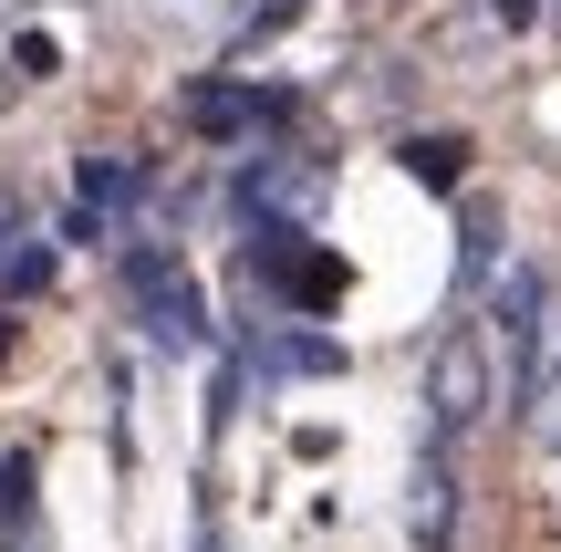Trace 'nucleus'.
<instances>
[{
    "mask_svg": "<svg viewBox=\"0 0 561 552\" xmlns=\"http://www.w3.org/2000/svg\"><path fill=\"white\" fill-rule=\"evenodd\" d=\"M500 375H510L500 334H489V324H447L437 345H426V438L458 449V438L500 407Z\"/></svg>",
    "mask_w": 561,
    "mask_h": 552,
    "instance_id": "f257e3e1",
    "label": "nucleus"
},
{
    "mask_svg": "<svg viewBox=\"0 0 561 552\" xmlns=\"http://www.w3.org/2000/svg\"><path fill=\"white\" fill-rule=\"evenodd\" d=\"M530 11H541V0H500V21H530Z\"/></svg>",
    "mask_w": 561,
    "mask_h": 552,
    "instance_id": "1a4fd4ad",
    "label": "nucleus"
},
{
    "mask_svg": "<svg viewBox=\"0 0 561 552\" xmlns=\"http://www.w3.org/2000/svg\"><path fill=\"white\" fill-rule=\"evenodd\" d=\"M405 532H416V552H447V532H458V470H447V438H426V449H416V480H405Z\"/></svg>",
    "mask_w": 561,
    "mask_h": 552,
    "instance_id": "20e7f679",
    "label": "nucleus"
},
{
    "mask_svg": "<svg viewBox=\"0 0 561 552\" xmlns=\"http://www.w3.org/2000/svg\"><path fill=\"white\" fill-rule=\"evenodd\" d=\"M125 209H136V167H125V157H83L73 167V219H62V229H73V240H104Z\"/></svg>",
    "mask_w": 561,
    "mask_h": 552,
    "instance_id": "39448f33",
    "label": "nucleus"
},
{
    "mask_svg": "<svg viewBox=\"0 0 561 552\" xmlns=\"http://www.w3.org/2000/svg\"><path fill=\"white\" fill-rule=\"evenodd\" d=\"M21 521H32V459L0 449V532H21Z\"/></svg>",
    "mask_w": 561,
    "mask_h": 552,
    "instance_id": "6e6552de",
    "label": "nucleus"
},
{
    "mask_svg": "<svg viewBox=\"0 0 561 552\" xmlns=\"http://www.w3.org/2000/svg\"><path fill=\"white\" fill-rule=\"evenodd\" d=\"M178 115L198 125V136H219V146H250V136H271L291 104L261 94V83H187V94H178Z\"/></svg>",
    "mask_w": 561,
    "mask_h": 552,
    "instance_id": "7ed1b4c3",
    "label": "nucleus"
},
{
    "mask_svg": "<svg viewBox=\"0 0 561 552\" xmlns=\"http://www.w3.org/2000/svg\"><path fill=\"white\" fill-rule=\"evenodd\" d=\"M167 11H219V0H167Z\"/></svg>",
    "mask_w": 561,
    "mask_h": 552,
    "instance_id": "9d476101",
    "label": "nucleus"
},
{
    "mask_svg": "<svg viewBox=\"0 0 561 552\" xmlns=\"http://www.w3.org/2000/svg\"><path fill=\"white\" fill-rule=\"evenodd\" d=\"M520 417H530V449L561 459V303H551L541 345H530V365H520Z\"/></svg>",
    "mask_w": 561,
    "mask_h": 552,
    "instance_id": "423d86ee",
    "label": "nucleus"
},
{
    "mask_svg": "<svg viewBox=\"0 0 561 552\" xmlns=\"http://www.w3.org/2000/svg\"><path fill=\"white\" fill-rule=\"evenodd\" d=\"M125 282H136V313H146L157 345H208V303L167 250H125Z\"/></svg>",
    "mask_w": 561,
    "mask_h": 552,
    "instance_id": "f03ea898",
    "label": "nucleus"
},
{
    "mask_svg": "<svg viewBox=\"0 0 561 552\" xmlns=\"http://www.w3.org/2000/svg\"><path fill=\"white\" fill-rule=\"evenodd\" d=\"M42 282H53V250L32 229H0V292H42Z\"/></svg>",
    "mask_w": 561,
    "mask_h": 552,
    "instance_id": "0eeeda50",
    "label": "nucleus"
}]
</instances>
